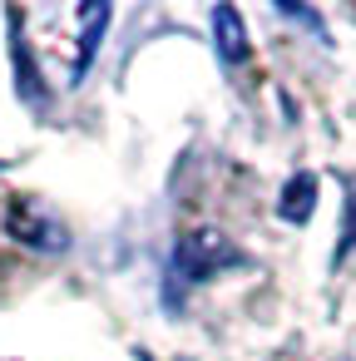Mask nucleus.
Wrapping results in <instances>:
<instances>
[{"label": "nucleus", "instance_id": "1", "mask_svg": "<svg viewBox=\"0 0 356 361\" xmlns=\"http://www.w3.org/2000/svg\"><path fill=\"white\" fill-rule=\"evenodd\" d=\"M238 262H243V252H238L218 228H193V233H183L178 247H173V277H183V282H208L213 272L238 267Z\"/></svg>", "mask_w": 356, "mask_h": 361}, {"label": "nucleus", "instance_id": "2", "mask_svg": "<svg viewBox=\"0 0 356 361\" xmlns=\"http://www.w3.org/2000/svg\"><path fill=\"white\" fill-rule=\"evenodd\" d=\"M6 233H11L16 243L35 247V252H65V247H70L65 223H60L55 213H45V203H35V198H11V208H6Z\"/></svg>", "mask_w": 356, "mask_h": 361}, {"label": "nucleus", "instance_id": "3", "mask_svg": "<svg viewBox=\"0 0 356 361\" xmlns=\"http://www.w3.org/2000/svg\"><path fill=\"white\" fill-rule=\"evenodd\" d=\"M11 60H16V90L25 104L45 109V85H40V70L35 60L25 55V40H20V11H11Z\"/></svg>", "mask_w": 356, "mask_h": 361}, {"label": "nucleus", "instance_id": "4", "mask_svg": "<svg viewBox=\"0 0 356 361\" xmlns=\"http://www.w3.org/2000/svg\"><path fill=\"white\" fill-rule=\"evenodd\" d=\"M213 40H218L223 65H243L247 60V30H243V16L233 6H213Z\"/></svg>", "mask_w": 356, "mask_h": 361}, {"label": "nucleus", "instance_id": "5", "mask_svg": "<svg viewBox=\"0 0 356 361\" xmlns=\"http://www.w3.org/2000/svg\"><path fill=\"white\" fill-rule=\"evenodd\" d=\"M312 208H317V178H312V173H297V178L282 188V198H277V218L292 223V228H302V223L312 218Z\"/></svg>", "mask_w": 356, "mask_h": 361}, {"label": "nucleus", "instance_id": "6", "mask_svg": "<svg viewBox=\"0 0 356 361\" xmlns=\"http://www.w3.org/2000/svg\"><path fill=\"white\" fill-rule=\"evenodd\" d=\"M85 16V35H80V55H75V80L94 65V55H99V40H104V30H109V20H114V11L104 6V0H99V6H85L80 11Z\"/></svg>", "mask_w": 356, "mask_h": 361}, {"label": "nucleus", "instance_id": "7", "mask_svg": "<svg viewBox=\"0 0 356 361\" xmlns=\"http://www.w3.org/2000/svg\"><path fill=\"white\" fill-rule=\"evenodd\" d=\"M356 247V178L346 183V203H341V233H336V262H346V252Z\"/></svg>", "mask_w": 356, "mask_h": 361}]
</instances>
